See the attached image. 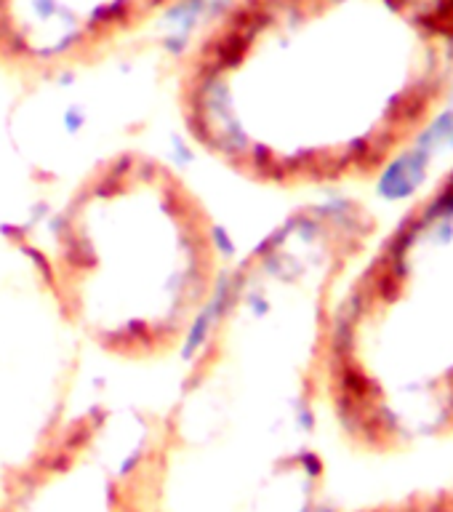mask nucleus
Here are the masks:
<instances>
[{
    "label": "nucleus",
    "mask_w": 453,
    "mask_h": 512,
    "mask_svg": "<svg viewBox=\"0 0 453 512\" xmlns=\"http://www.w3.org/2000/svg\"><path fill=\"white\" fill-rule=\"evenodd\" d=\"M86 347L19 232H0V499L75 414Z\"/></svg>",
    "instance_id": "nucleus-2"
},
{
    "label": "nucleus",
    "mask_w": 453,
    "mask_h": 512,
    "mask_svg": "<svg viewBox=\"0 0 453 512\" xmlns=\"http://www.w3.org/2000/svg\"><path fill=\"white\" fill-rule=\"evenodd\" d=\"M14 232L72 334L120 366L190 350L227 278L214 211L174 163L139 147L94 160L46 230Z\"/></svg>",
    "instance_id": "nucleus-1"
},
{
    "label": "nucleus",
    "mask_w": 453,
    "mask_h": 512,
    "mask_svg": "<svg viewBox=\"0 0 453 512\" xmlns=\"http://www.w3.org/2000/svg\"><path fill=\"white\" fill-rule=\"evenodd\" d=\"M163 408L96 400L75 408L0 499V512H155Z\"/></svg>",
    "instance_id": "nucleus-3"
}]
</instances>
